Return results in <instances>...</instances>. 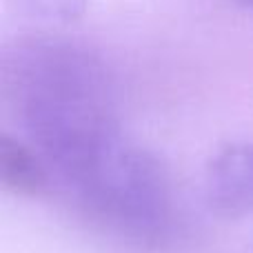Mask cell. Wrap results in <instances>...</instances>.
Segmentation results:
<instances>
[{"label":"cell","instance_id":"obj_4","mask_svg":"<svg viewBox=\"0 0 253 253\" xmlns=\"http://www.w3.org/2000/svg\"><path fill=\"white\" fill-rule=\"evenodd\" d=\"M0 182L16 198L53 196V175L44 158L20 135H0Z\"/></svg>","mask_w":253,"mask_h":253},{"label":"cell","instance_id":"obj_6","mask_svg":"<svg viewBox=\"0 0 253 253\" xmlns=\"http://www.w3.org/2000/svg\"><path fill=\"white\" fill-rule=\"evenodd\" d=\"M233 2H238L242 9H247V11L253 13V0H233Z\"/></svg>","mask_w":253,"mask_h":253},{"label":"cell","instance_id":"obj_3","mask_svg":"<svg viewBox=\"0 0 253 253\" xmlns=\"http://www.w3.org/2000/svg\"><path fill=\"white\" fill-rule=\"evenodd\" d=\"M205 200L220 218L253 213V140L229 142L209 158Z\"/></svg>","mask_w":253,"mask_h":253},{"label":"cell","instance_id":"obj_5","mask_svg":"<svg viewBox=\"0 0 253 253\" xmlns=\"http://www.w3.org/2000/svg\"><path fill=\"white\" fill-rule=\"evenodd\" d=\"M22 13L47 22H71L80 18L89 0H11Z\"/></svg>","mask_w":253,"mask_h":253},{"label":"cell","instance_id":"obj_1","mask_svg":"<svg viewBox=\"0 0 253 253\" xmlns=\"http://www.w3.org/2000/svg\"><path fill=\"white\" fill-rule=\"evenodd\" d=\"M2 105L51 175L120 138L118 98L109 67L67 38L18 40L2 56Z\"/></svg>","mask_w":253,"mask_h":253},{"label":"cell","instance_id":"obj_2","mask_svg":"<svg viewBox=\"0 0 253 253\" xmlns=\"http://www.w3.org/2000/svg\"><path fill=\"white\" fill-rule=\"evenodd\" d=\"M53 196L89 227L135 249H167L178 236L180 209L169 169L123 135L58 171Z\"/></svg>","mask_w":253,"mask_h":253}]
</instances>
